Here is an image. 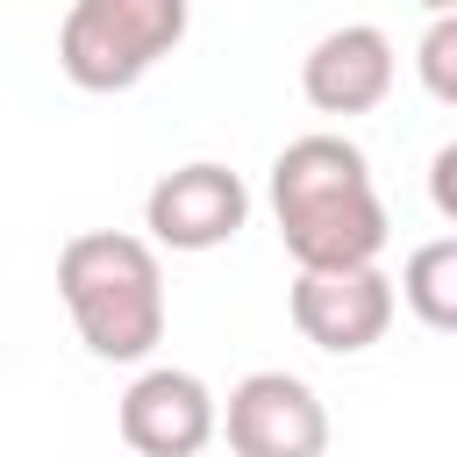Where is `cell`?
I'll use <instances>...</instances> for the list:
<instances>
[{
    "label": "cell",
    "instance_id": "6da1fadb",
    "mask_svg": "<svg viewBox=\"0 0 457 457\" xmlns=\"http://www.w3.org/2000/svg\"><path fill=\"white\" fill-rule=\"evenodd\" d=\"M271 221L278 243L300 271H343V264H378L386 250V200L371 179V157L336 136H293L271 157Z\"/></svg>",
    "mask_w": 457,
    "mask_h": 457
},
{
    "label": "cell",
    "instance_id": "7a4b0ae2",
    "mask_svg": "<svg viewBox=\"0 0 457 457\" xmlns=\"http://www.w3.org/2000/svg\"><path fill=\"white\" fill-rule=\"evenodd\" d=\"M57 300L100 364H143L164 343V264L150 236L79 228L57 250Z\"/></svg>",
    "mask_w": 457,
    "mask_h": 457
},
{
    "label": "cell",
    "instance_id": "3957f363",
    "mask_svg": "<svg viewBox=\"0 0 457 457\" xmlns=\"http://www.w3.org/2000/svg\"><path fill=\"white\" fill-rule=\"evenodd\" d=\"M193 29V0H71L57 21V71L79 93L143 86Z\"/></svg>",
    "mask_w": 457,
    "mask_h": 457
},
{
    "label": "cell",
    "instance_id": "277c9868",
    "mask_svg": "<svg viewBox=\"0 0 457 457\" xmlns=\"http://www.w3.org/2000/svg\"><path fill=\"white\" fill-rule=\"evenodd\" d=\"M214 436H228V457H321L328 407L293 371H250L228 386V407H214Z\"/></svg>",
    "mask_w": 457,
    "mask_h": 457
},
{
    "label": "cell",
    "instance_id": "5b68a950",
    "mask_svg": "<svg viewBox=\"0 0 457 457\" xmlns=\"http://www.w3.org/2000/svg\"><path fill=\"white\" fill-rule=\"evenodd\" d=\"M243 221H250V186L228 164H214V157H193V164L164 171L143 193V236H150V250L200 257V250L236 243Z\"/></svg>",
    "mask_w": 457,
    "mask_h": 457
},
{
    "label": "cell",
    "instance_id": "8992f818",
    "mask_svg": "<svg viewBox=\"0 0 457 457\" xmlns=\"http://www.w3.org/2000/svg\"><path fill=\"white\" fill-rule=\"evenodd\" d=\"M393 278L378 264H343V271H300L286 293L293 328L328 350V357H364L371 343H386L393 328Z\"/></svg>",
    "mask_w": 457,
    "mask_h": 457
},
{
    "label": "cell",
    "instance_id": "52a82bcc",
    "mask_svg": "<svg viewBox=\"0 0 457 457\" xmlns=\"http://www.w3.org/2000/svg\"><path fill=\"white\" fill-rule=\"evenodd\" d=\"M214 393L200 371L179 364H150L136 371V386L121 393V443L136 457H200L214 443Z\"/></svg>",
    "mask_w": 457,
    "mask_h": 457
},
{
    "label": "cell",
    "instance_id": "ba28073f",
    "mask_svg": "<svg viewBox=\"0 0 457 457\" xmlns=\"http://www.w3.org/2000/svg\"><path fill=\"white\" fill-rule=\"evenodd\" d=\"M393 36L378 21H343L328 29L307 57H300V93L314 114H371L386 93H393Z\"/></svg>",
    "mask_w": 457,
    "mask_h": 457
},
{
    "label": "cell",
    "instance_id": "9c48e42d",
    "mask_svg": "<svg viewBox=\"0 0 457 457\" xmlns=\"http://www.w3.org/2000/svg\"><path fill=\"white\" fill-rule=\"evenodd\" d=\"M393 300H407L421 328L450 336V328H457V236H428L421 250H407Z\"/></svg>",
    "mask_w": 457,
    "mask_h": 457
},
{
    "label": "cell",
    "instance_id": "30bf717a",
    "mask_svg": "<svg viewBox=\"0 0 457 457\" xmlns=\"http://www.w3.org/2000/svg\"><path fill=\"white\" fill-rule=\"evenodd\" d=\"M421 86L450 107L457 100V14L443 7L436 21H428V36H421Z\"/></svg>",
    "mask_w": 457,
    "mask_h": 457
},
{
    "label": "cell",
    "instance_id": "8fae6325",
    "mask_svg": "<svg viewBox=\"0 0 457 457\" xmlns=\"http://www.w3.org/2000/svg\"><path fill=\"white\" fill-rule=\"evenodd\" d=\"M428 186H436V214H443V221H457V143H443V150H436Z\"/></svg>",
    "mask_w": 457,
    "mask_h": 457
}]
</instances>
